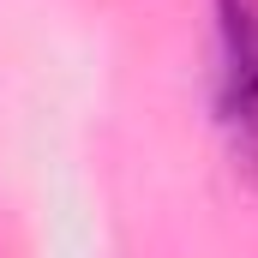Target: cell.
<instances>
[{"label": "cell", "instance_id": "cell-1", "mask_svg": "<svg viewBox=\"0 0 258 258\" xmlns=\"http://www.w3.org/2000/svg\"><path fill=\"white\" fill-rule=\"evenodd\" d=\"M216 126L234 174L258 192V0H216Z\"/></svg>", "mask_w": 258, "mask_h": 258}]
</instances>
